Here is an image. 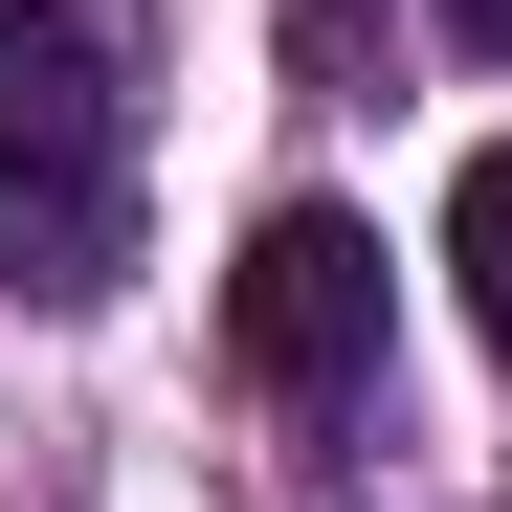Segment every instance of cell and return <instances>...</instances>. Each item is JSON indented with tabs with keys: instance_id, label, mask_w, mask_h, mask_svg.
<instances>
[{
	"instance_id": "obj_5",
	"label": "cell",
	"mask_w": 512,
	"mask_h": 512,
	"mask_svg": "<svg viewBox=\"0 0 512 512\" xmlns=\"http://www.w3.org/2000/svg\"><path fill=\"white\" fill-rule=\"evenodd\" d=\"M446 45H468V67H512V0H446Z\"/></svg>"
},
{
	"instance_id": "obj_2",
	"label": "cell",
	"mask_w": 512,
	"mask_h": 512,
	"mask_svg": "<svg viewBox=\"0 0 512 512\" xmlns=\"http://www.w3.org/2000/svg\"><path fill=\"white\" fill-rule=\"evenodd\" d=\"M379 334H401V268H379L357 201H268V223H245V268H223V357L268 379V401H379Z\"/></svg>"
},
{
	"instance_id": "obj_3",
	"label": "cell",
	"mask_w": 512,
	"mask_h": 512,
	"mask_svg": "<svg viewBox=\"0 0 512 512\" xmlns=\"http://www.w3.org/2000/svg\"><path fill=\"white\" fill-rule=\"evenodd\" d=\"M446 290H468V334L512 357V134H490L468 179H446Z\"/></svg>"
},
{
	"instance_id": "obj_4",
	"label": "cell",
	"mask_w": 512,
	"mask_h": 512,
	"mask_svg": "<svg viewBox=\"0 0 512 512\" xmlns=\"http://www.w3.org/2000/svg\"><path fill=\"white\" fill-rule=\"evenodd\" d=\"M290 45H312V67H357V45H379V0H290Z\"/></svg>"
},
{
	"instance_id": "obj_1",
	"label": "cell",
	"mask_w": 512,
	"mask_h": 512,
	"mask_svg": "<svg viewBox=\"0 0 512 512\" xmlns=\"http://www.w3.org/2000/svg\"><path fill=\"white\" fill-rule=\"evenodd\" d=\"M134 268V90L90 0H0V290L90 312Z\"/></svg>"
}]
</instances>
